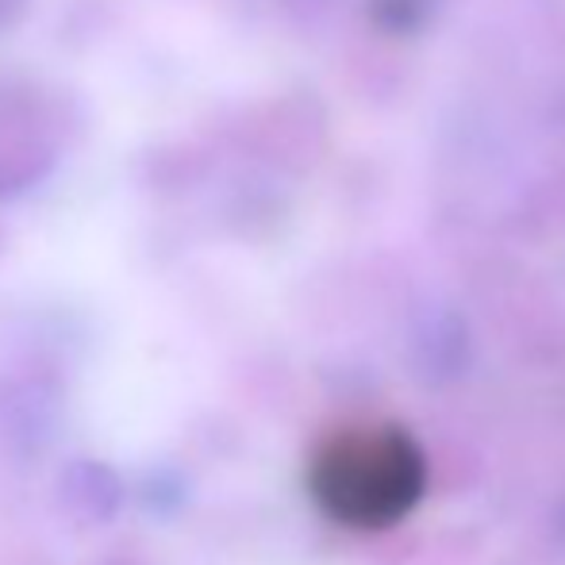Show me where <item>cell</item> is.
I'll list each match as a JSON object with an SVG mask.
<instances>
[{
  "mask_svg": "<svg viewBox=\"0 0 565 565\" xmlns=\"http://www.w3.org/2000/svg\"><path fill=\"white\" fill-rule=\"evenodd\" d=\"M308 489L320 512L342 527L381 531L401 523L424 500L427 461L404 427H342L316 447Z\"/></svg>",
  "mask_w": 565,
  "mask_h": 565,
  "instance_id": "cell-1",
  "label": "cell"
},
{
  "mask_svg": "<svg viewBox=\"0 0 565 565\" xmlns=\"http://www.w3.org/2000/svg\"><path fill=\"white\" fill-rule=\"evenodd\" d=\"M554 531H558V539L565 543V504L558 508V515H554Z\"/></svg>",
  "mask_w": 565,
  "mask_h": 565,
  "instance_id": "cell-2",
  "label": "cell"
}]
</instances>
